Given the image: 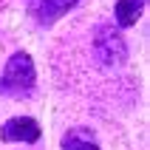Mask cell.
<instances>
[{
  "label": "cell",
  "instance_id": "6da1fadb",
  "mask_svg": "<svg viewBox=\"0 0 150 150\" xmlns=\"http://www.w3.org/2000/svg\"><path fill=\"white\" fill-rule=\"evenodd\" d=\"M34 82H37V71H34L31 57L25 51H14L6 59V68L0 74V93L20 99V96H28L34 91Z\"/></svg>",
  "mask_w": 150,
  "mask_h": 150
},
{
  "label": "cell",
  "instance_id": "7a4b0ae2",
  "mask_svg": "<svg viewBox=\"0 0 150 150\" xmlns=\"http://www.w3.org/2000/svg\"><path fill=\"white\" fill-rule=\"evenodd\" d=\"M93 54L102 68H122L127 62V42L110 23H99L93 28Z\"/></svg>",
  "mask_w": 150,
  "mask_h": 150
},
{
  "label": "cell",
  "instance_id": "3957f363",
  "mask_svg": "<svg viewBox=\"0 0 150 150\" xmlns=\"http://www.w3.org/2000/svg\"><path fill=\"white\" fill-rule=\"evenodd\" d=\"M42 127L34 116H11L3 122L0 127V139L3 142H23V144H34L40 142Z\"/></svg>",
  "mask_w": 150,
  "mask_h": 150
},
{
  "label": "cell",
  "instance_id": "277c9868",
  "mask_svg": "<svg viewBox=\"0 0 150 150\" xmlns=\"http://www.w3.org/2000/svg\"><path fill=\"white\" fill-rule=\"evenodd\" d=\"M76 3L79 0H37L34 3V14H37V20L42 25H51L54 20H59L65 14L68 8H74Z\"/></svg>",
  "mask_w": 150,
  "mask_h": 150
},
{
  "label": "cell",
  "instance_id": "5b68a950",
  "mask_svg": "<svg viewBox=\"0 0 150 150\" xmlns=\"http://www.w3.org/2000/svg\"><path fill=\"white\" fill-rule=\"evenodd\" d=\"M144 6H147V0H116V6H113V20H116V25L119 28L136 25V20L142 17Z\"/></svg>",
  "mask_w": 150,
  "mask_h": 150
},
{
  "label": "cell",
  "instance_id": "8992f818",
  "mask_svg": "<svg viewBox=\"0 0 150 150\" xmlns=\"http://www.w3.org/2000/svg\"><path fill=\"white\" fill-rule=\"evenodd\" d=\"M91 133V130H85V127H74V130H68L62 136V150H102L99 144L91 139H85V136Z\"/></svg>",
  "mask_w": 150,
  "mask_h": 150
}]
</instances>
